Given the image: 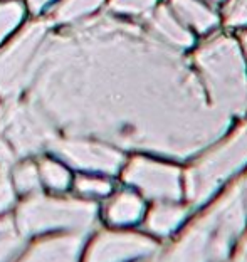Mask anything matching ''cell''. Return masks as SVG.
<instances>
[{
    "instance_id": "8",
    "label": "cell",
    "mask_w": 247,
    "mask_h": 262,
    "mask_svg": "<svg viewBox=\"0 0 247 262\" xmlns=\"http://www.w3.org/2000/svg\"><path fill=\"white\" fill-rule=\"evenodd\" d=\"M49 150L74 168L94 173L114 175L125 163L123 153H119L116 148L77 136H66V138L59 136Z\"/></svg>"
},
{
    "instance_id": "23",
    "label": "cell",
    "mask_w": 247,
    "mask_h": 262,
    "mask_svg": "<svg viewBox=\"0 0 247 262\" xmlns=\"http://www.w3.org/2000/svg\"><path fill=\"white\" fill-rule=\"evenodd\" d=\"M224 22L227 27L240 29L247 26V0H229L224 9Z\"/></svg>"
},
{
    "instance_id": "14",
    "label": "cell",
    "mask_w": 247,
    "mask_h": 262,
    "mask_svg": "<svg viewBox=\"0 0 247 262\" xmlns=\"http://www.w3.org/2000/svg\"><path fill=\"white\" fill-rule=\"evenodd\" d=\"M143 210L145 207L140 196L131 192H121L108 204L106 219L113 225H131L141 219Z\"/></svg>"
},
{
    "instance_id": "9",
    "label": "cell",
    "mask_w": 247,
    "mask_h": 262,
    "mask_svg": "<svg viewBox=\"0 0 247 262\" xmlns=\"http://www.w3.org/2000/svg\"><path fill=\"white\" fill-rule=\"evenodd\" d=\"M123 178L150 199L178 200L182 196V178L175 166L138 157L126 165Z\"/></svg>"
},
{
    "instance_id": "6",
    "label": "cell",
    "mask_w": 247,
    "mask_h": 262,
    "mask_svg": "<svg viewBox=\"0 0 247 262\" xmlns=\"http://www.w3.org/2000/svg\"><path fill=\"white\" fill-rule=\"evenodd\" d=\"M247 163V124L215 150L209 151L187 171L185 192L192 204L200 205L229 177Z\"/></svg>"
},
{
    "instance_id": "10",
    "label": "cell",
    "mask_w": 247,
    "mask_h": 262,
    "mask_svg": "<svg viewBox=\"0 0 247 262\" xmlns=\"http://www.w3.org/2000/svg\"><path fill=\"white\" fill-rule=\"evenodd\" d=\"M156 252V244L133 232L106 230L94 237L84 254L83 262H131L150 257Z\"/></svg>"
},
{
    "instance_id": "4",
    "label": "cell",
    "mask_w": 247,
    "mask_h": 262,
    "mask_svg": "<svg viewBox=\"0 0 247 262\" xmlns=\"http://www.w3.org/2000/svg\"><path fill=\"white\" fill-rule=\"evenodd\" d=\"M14 220L24 237L49 232L86 234L98 220V207L91 200L54 199L37 192L19 205Z\"/></svg>"
},
{
    "instance_id": "22",
    "label": "cell",
    "mask_w": 247,
    "mask_h": 262,
    "mask_svg": "<svg viewBox=\"0 0 247 262\" xmlns=\"http://www.w3.org/2000/svg\"><path fill=\"white\" fill-rule=\"evenodd\" d=\"M76 190L84 196H106L111 193L113 185L105 178L96 177H79L74 183Z\"/></svg>"
},
{
    "instance_id": "29",
    "label": "cell",
    "mask_w": 247,
    "mask_h": 262,
    "mask_svg": "<svg viewBox=\"0 0 247 262\" xmlns=\"http://www.w3.org/2000/svg\"><path fill=\"white\" fill-rule=\"evenodd\" d=\"M240 254H244V255H247V237L244 239V242H242V246H240Z\"/></svg>"
},
{
    "instance_id": "3",
    "label": "cell",
    "mask_w": 247,
    "mask_h": 262,
    "mask_svg": "<svg viewBox=\"0 0 247 262\" xmlns=\"http://www.w3.org/2000/svg\"><path fill=\"white\" fill-rule=\"evenodd\" d=\"M240 185L222 196L168 249L161 262H222L245 225Z\"/></svg>"
},
{
    "instance_id": "26",
    "label": "cell",
    "mask_w": 247,
    "mask_h": 262,
    "mask_svg": "<svg viewBox=\"0 0 247 262\" xmlns=\"http://www.w3.org/2000/svg\"><path fill=\"white\" fill-rule=\"evenodd\" d=\"M239 46H240V49H242V54H244V57L247 59V31H245V32H242V35H240Z\"/></svg>"
},
{
    "instance_id": "25",
    "label": "cell",
    "mask_w": 247,
    "mask_h": 262,
    "mask_svg": "<svg viewBox=\"0 0 247 262\" xmlns=\"http://www.w3.org/2000/svg\"><path fill=\"white\" fill-rule=\"evenodd\" d=\"M52 2V0H27V5L29 9H31L34 14H37V12H40L42 9L46 7V5H49Z\"/></svg>"
},
{
    "instance_id": "28",
    "label": "cell",
    "mask_w": 247,
    "mask_h": 262,
    "mask_svg": "<svg viewBox=\"0 0 247 262\" xmlns=\"http://www.w3.org/2000/svg\"><path fill=\"white\" fill-rule=\"evenodd\" d=\"M231 262H247V255H244V254H240L239 252V255L234 260H231Z\"/></svg>"
},
{
    "instance_id": "27",
    "label": "cell",
    "mask_w": 247,
    "mask_h": 262,
    "mask_svg": "<svg viewBox=\"0 0 247 262\" xmlns=\"http://www.w3.org/2000/svg\"><path fill=\"white\" fill-rule=\"evenodd\" d=\"M240 188H242V199H244V204L247 208V178L244 180V183H240Z\"/></svg>"
},
{
    "instance_id": "24",
    "label": "cell",
    "mask_w": 247,
    "mask_h": 262,
    "mask_svg": "<svg viewBox=\"0 0 247 262\" xmlns=\"http://www.w3.org/2000/svg\"><path fill=\"white\" fill-rule=\"evenodd\" d=\"M17 192L12 185L9 168H0V215L9 212L15 205Z\"/></svg>"
},
{
    "instance_id": "12",
    "label": "cell",
    "mask_w": 247,
    "mask_h": 262,
    "mask_svg": "<svg viewBox=\"0 0 247 262\" xmlns=\"http://www.w3.org/2000/svg\"><path fill=\"white\" fill-rule=\"evenodd\" d=\"M147 27L161 42L177 51H187L195 44V35L187 29L168 5H156L148 14Z\"/></svg>"
},
{
    "instance_id": "13",
    "label": "cell",
    "mask_w": 247,
    "mask_h": 262,
    "mask_svg": "<svg viewBox=\"0 0 247 262\" xmlns=\"http://www.w3.org/2000/svg\"><path fill=\"white\" fill-rule=\"evenodd\" d=\"M168 7L192 32L209 34L220 24L217 12L202 0H168Z\"/></svg>"
},
{
    "instance_id": "11",
    "label": "cell",
    "mask_w": 247,
    "mask_h": 262,
    "mask_svg": "<svg viewBox=\"0 0 247 262\" xmlns=\"http://www.w3.org/2000/svg\"><path fill=\"white\" fill-rule=\"evenodd\" d=\"M84 234H64L47 237L31 246L12 262H79Z\"/></svg>"
},
{
    "instance_id": "5",
    "label": "cell",
    "mask_w": 247,
    "mask_h": 262,
    "mask_svg": "<svg viewBox=\"0 0 247 262\" xmlns=\"http://www.w3.org/2000/svg\"><path fill=\"white\" fill-rule=\"evenodd\" d=\"M57 138V131L29 101H9L0 110V168L47 150Z\"/></svg>"
},
{
    "instance_id": "16",
    "label": "cell",
    "mask_w": 247,
    "mask_h": 262,
    "mask_svg": "<svg viewBox=\"0 0 247 262\" xmlns=\"http://www.w3.org/2000/svg\"><path fill=\"white\" fill-rule=\"evenodd\" d=\"M26 237L17 229L15 220L9 215H0V262H12L22 252Z\"/></svg>"
},
{
    "instance_id": "1",
    "label": "cell",
    "mask_w": 247,
    "mask_h": 262,
    "mask_svg": "<svg viewBox=\"0 0 247 262\" xmlns=\"http://www.w3.org/2000/svg\"><path fill=\"white\" fill-rule=\"evenodd\" d=\"M26 89L56 131L175 158L203 150L231 121L182 51L106 15L47 34Z\"/></svg>"
},
{
    "instance_id": "15",
    "label": "cell",
    "mask_w": 247,
    "mask_h": 262,
    "mask_svg": "<svg viewBox=\"0 0 247 262\" xmlns=\"http://www.w3.org/2000/svg\"><path fill=\"white\" fill-rule=\"evenodd\" d=\"M187 210L172 204H160L152 208L147 219V227L156 235H168L183 222Z\"/></svg>"
},
{
    "instance_id": "20",
    "label": "cell",
    "mask_w": 247,
    "mask_h": 262,
    "mask_svg": "<svg viewBox=\"0 0 247 262\" xmlns=\"http://www.w3.org/2000/svg\"><path fill=\"white\" fill-rule=\"evenodd\" d=\"M24 17V7L10 0V2H0V42L19 26Z\"/></svg>"
},
{
    "instance_id": "19",
    "label": "cell",
    "mask_w": 247,
    "mask_h": 262,
    "mask_svg": "<svg viewBox=\"0 0 247 262\" xmlns=\"http://www.w3.org/2000/svg\"><path fill=\"white\" fill-rule=\"evenodd\" d=\"M40 182L54 192H64L71 185V173L64 165L54 160H42L39 165Z\"/></svg>"
},
{
    "instance_id": "18",
    "label": "cell",
    "mask_w": 247,
    "mask_h": 262,
    "mask_svg": "<svg viewBox=\"0 0 247 262\" xmlns=\"http://www.w3.org/2000/svg\"><path fill=\"white\" fill-rule=\"evenodd\" d=\"M105 0H63L54 10V22L69 24L98 10Z\"/></svg>"
},
{
    "instance_id": "7",
    "label": "cell",
    "mask_w": 247,
    "mask_h": 262,
    "mask_svg": "<svg viewBox=\"0 0 247 262\" xmlns=\"http://www.w3.org/2000/svg\"><path fill=\"white\" fill-rule=\"evenodd\" d=\"M49 32V22H32L0 52V94L4 98L14 99L26 89Z\"/></svg>"
},
{
    "instance_id": "2",
    "label": "cell",
    "mask_w": 247,
    "mask_h": 262,
    "mask_svg": "<svg viewBox=\"0 0 247 262\" xmlns=\"http://www.w3.org/2000/svg\"><path fill=\"white\" fill-rule=\"evenodd\" d=\"M192 66L214 108L225 116L247 108V64L232 35L219 34L197 47Z\"/></svg>"
},
{
    "instance_id": "30",
    "label": "cell",
    "mask_w": 247,
    "mask_h": 262,
    "mask_svg": "<svg viewBox=\"0 0 247 262\" xmlns=\"http://www.w3.org/2000/svg\"><path fill=\"white\" fill-rule=\"evenodd\" d=\"M207 2H214V4H219V2H224V0H207Z\"/></svg>"
},
{
    "instance_id": "21",
    "label": "cell",
    "mask_w": 247,
    "mask_h": 262,
    "mask_svg": "<svg viewBox=\"0 0 247 262\" xmlns=\"http://www.w3.org/2000/svg\"><path fill=\"white\" fill-rule=\"evenodd\" d=\"M158 0H110L111 12L118 15H148Z\"/></svg>"
},
{
    "instance_id": "17",
    "label": "cell",
    "mask_w": 247,
    "mask_h": 262,
    "mask_svg": "<svg viewBox=\"0 0 247 262\" xmlns=\"http://www.w3.org/2000/svg\"><path fill=\"white\" fill-rule=\"evenodd\" d=\"M10 180H12V185L15 188V192L22 195L37 193L42 185L39 166H35V163L29 162V160H22V162L14 165Z\"/></svg>"
}]
</instances>
